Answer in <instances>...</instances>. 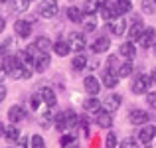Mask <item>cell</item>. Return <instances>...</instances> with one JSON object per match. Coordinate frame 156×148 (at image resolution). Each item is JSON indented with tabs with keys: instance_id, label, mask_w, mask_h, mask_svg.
Instances as JSON below:
<instances>
[{
	"instance_id": "1",
	"label": "cell",
	"mask_w": 156,
	"mask_h": 148,
	"mask_svg": "<svg viewBox=\"0 0 156 148\" xmlns=\"http://www.w3.org/2000/svg\"><path fill=\"white\" fill-rule=\"evenodd\" d=\"M150 85H152V79H150V75L138 73V75L133 79L130 91H133L134 95H146V93H148V89H150Z\"/></svg>"
},
{
	"instance_id": "2",
	"label": "cell",
	"mask_w": 156,
	"mask_h": 148,
	"mask_svg": "<svg viewBox=\"0 0 156 148\" xmlns=\"http://www.w3.org/2000/svg\"><path fill=\"white\" fill-rule=\"evenodd\" d=\"M57 12H59V4H57V0H42L38 6V14L42 16V18L50 20V18H55Z\"/></svg>"
},
{
	"instance_id": "3",
	"label": "cell",
	"mask_w": 156,
	"mask_h": 148,
	"mask_svg": "<svg viewBox=\"0 0 156 148\" xmlns=\"http://www.w3.org/2000/svg\"><path fill=\"white\" fill-rule=\"evenodd\" d=\"M99 14H101V18H103L105 22H113V20L121 18V16H119V10H117V4L111 2V0H105V2H101Z\"/></svg>"
},
{
	"instance_id": "4",
	"label": "cell",
	"mask_w": 156,
	"mask_h": 148,
	"mask_svg": "<svg viewBox=\"0 0 156 148\" xmlns=\"http://www.w3.org/2000/svg\"><path fill=\"white\" fill-rule=\"evenodd\" d=\"M150 113L148 111H142V109H133L129 113V122L130 125H134V126H144V125H148L150 122Z\"/></svg>"
},
{
	"instance_id": "5",
	"label": "cell",
	"mask_w": 156,
	"mask_h": 148,
	"mask_svg": "<svg viewBox=\"0 0 156 148\" xmlns=\"http://www.w3.org/2000/svg\"><path fill=\"white\" fill-rule=\"evenodd\" d=\"M101 87H103V83H101L95 75H87L83 79V89H85V93H87V95H91V97H97V95H99Z\"/></svg>"
},
{
	"instance_id": "6",
	"label": "cell",
	"mask_w": 156,
	"mask_h": 148,
	"mask_svg": "<svg viewBox=\"0 0 156 148\" xmlns=\"http://www.w3.org/2000/svg\"><path fill=\"white\" fill-rule=\"evenodd\" d=\"M69 46H71V51L81 53L85 48H87V40H85V34H79V32H71L67 38Z\"/></svg>"
},
{
	"instance_id": "7",
	"label": "cell",
	"mask_w": 156,
	"mask_h": 148,
	"mask_svg": "<svg viewBox=\"0 0 156 148\" xmlns=\"http://www.w3.org/2000/svg\"><path fill=\"white\" fill-rule=\"evenodd\" d=\"M32 22L30 20H16L14 22V32L20 40H28L32 36Z\"/></svg>"
},
{
	"instance_id": "8",
	"label": "cell",
	"mask_w": 156,
	"mask_h": 148,
	"mask_svg": "<svg viewBox=\"0 0 156 148\" xmlns=\"http://www.w3.org/2000/svg\"><path fill=\"white\" fill-rule=\"evenodd\" d=\"M156 138V126L154 125H144V126H140L138 129V134H136V140L138 142H142V144H146V142H152Z\"/></svg>"
},
{
	"instance_id": "9",
	"label": "cell",
	"mask_w": 156,
	"mask_h": 148,
	"mask_svg": "<svg viewBox=\"0 0 156 148\" xmlns=\"http://www.w3.org/2000/svg\"><path fill=\"white\" fill-rule=\"evenodd\" d=\"M101 103H103V109H105V111H109V113H115V111H119V107H121L122 97L119 95V93H111V95H107Z\"/></svg>"
},
{
	"instance_id": "10",
	"label": "cell",
	"mask_w": 156,
	"mask_h": 148,
	"mask_svg": "<svg viewBox=\"0 0 156 148\" xmlns=\"http://www.w3.org/2000/svg\"><path fill=\"white\" fill-rule=\"evenodd\" d=\"M154 42H156V30H154L152 26L144 28V32H142L140 40H138V46H140L142 49H146V48H152Z\"/></svg>"
},
{
	"instance_id": "11",
	"label": "cell",
	"mask_w": 156,
	"mask_h": 148,
	"mask_svg": "<svg viewBox=\"0 0 156 148\" xmlns=\"http://www.w3.org/2000/svg\"><path fill=\"white\" fill-rule=\"evenodd\" d=\"M95 122L99 129H111L113 126V113H109V111L101 109L95 113Z\"/></svg>"
},
{
	"instance_id": "12",
	"label": "cell",
	"mask_w": 156,
	"mask_h": 148,
	"mask_svg": "<svg viewBox=\"0 0 156 148\" xmlns=\"http://www.w3.org/2000/svg\"><path fill=\"white\" fill-rule=\"evenodd\" d=\"M40 95H42V101L48 109H53V107L57 105V95L51 87H42L40 89Z\"/></svg>"
},
{
	"instance_id": "13",
	"label": "cell",
	"mask_w": 156,
	"mask_h": 148,
	"mask_svg": "<svg viewBox=\"0 0 156 148\" xmlns=\"http://www.w3.org/2000/svg\"><path fill=\"white\" fill-rule=\"evenodd\" d=\"M24 118H26V111H24V107L12 105L10 109H8V121H10V125H18V122L24 121Z\"/></svg>"
},
{
	"instance_id": "14",
	"label": "cell",
	"mask_w": 156,
	"mask_h": 148,
	"mask_svg": "<svg viewBox=\"0 0 156 148\" xmlns=\"http://www.w3.org/2000/svg\"><path fill=\"white\" fill-rule=\"evenodd\" d=\"M107 30L109 32H113V36H122L126 32V20L122 18H117V20H113V22H109L107 24Z\"/></svg>"
},
{
	"instance_id": "15",
	"label": "cell",
	"mask_w": 156,
	"mask_h": 148,
	"mask_svg": "<svg viewBox=\"0 0 156 148\" xmlns=\"http://www.w3.org/2000/svg\"><path fill=\"white\" fill-rule=\"evenodd\" d=\"M111 49V38H107V36H101V38H97L95 42L91 44V51L93 53H105Z\"/></svg>"
},
{
	"instance_id": "16",
	"label": "cell",
	"mask_w": 156,
	"mask_h": 148,
	"mask_svg": "<svg viewBox=\"0 0 156 148\" xmlns=\"http://www.w3.org/2000/svg\"><path fill=\"white\" fill-rule=\"evenodd\" d=\"M32 46L36 48V51H38V53H48L53 48V42H51L50 38H46V36H38V38L34 40Z\"/></svg>"
},
{
	"instance_id": "17",
	"label": "cell",
	"mask_w": 156,
	"mask_h": 148,
	"mask_svg": "<svg viewBox=\"0 0 156 148\" xmlns=\"http://www.w3.org/2000/svg\"><path fill=\"white\" fill-rule=\"evenodd\" d=\"M119 55L125 57V59H134V55H136V48H134V42H122L121 46H119Z\"/></svg>"
},
{
	"instance_id": "18",
	"label": "cell",
	"mask_w": 156,
	"mask_h": 148,
	"mask_svg": "<svg viewBox=\"0 0 156 148\" xmlns=\"http://www.w3.org/2000/svg\"><path fill=\"white\" fill-rule=\"evenodd\" d=\"M53 53L59 57H67L69 53H71V46H69L67 40H57V42H53Z\"/></svg>"
},
{
	"instance_id": "19",
	"label": "cell",
	"mask_w": 156,
	"mask_h": 148,
	"mask_svg": "<svg viewBox=\"0 0 156 148\" xmlns=\"http://www.w3.org/2000/svg\"><path fill=\"white\" fill-rule=\"evenodd\" d=\"M51 65V57H50V53H40L38 57H36V63H34V69L38 73H44L48 67Z\"/></svg>"
},
{
	"instance_id": "20",
	"label": "cell",
	"mask_w": 156,
	"mask_h": 148,
	"mask_svg": "<svg viewBox=\"0 0 156 148\" xmlns=\"http://www.w3.org/2000/svg\"><path fill=\"white\" fill-rule=\"evenodd\" d=\"M142 32H144V26H142V22H133V26L129 28V42H134L138 44V40H140Z\"/></svg>"
},
{
	"instance_id": "21",
	"label": "cell",
	"mask_w": 156,
	"mask_h": 148,
	"mask_svg": "<svg viewBox=\"0 0 156 148\" xmlns=\"http://www.w3.org/2000/svg\"><path fill=\"white\" fill-rule=\"evenodd\" d=\"M101 107H103V103H101L97 97H91V95H89L83 101V109L87 111V113H91V115H95L97 111H101Z\"/></svg>"
},
{
	"instance_id": "22",
	"label": "cell",
	"mask_w": 156,
	"mask_h": 148,
	"mask_svg": "<svg viewBox=\"0 0 156 148\" xmlns=\"http://www.w3.org/2000/svg\"><path fill=\"white\" fill-rule=\"evenodd\" d=\"M10 77H12V79H30V77H32V67L20 63L18 67H16L14 71L10 73Z\"/></svg>"
},
{
	"instance_id": "23",
	"label": "cell",
	"mask_w": 156,
	"mask_h": 148,
	"mask_svg": "<svg viewBox=\"0 0 156 148\" xmlns=\"http://www.w3.org/2000/svg\"><path fill=\"white\" fill-rule=\"evenodd\" d=\"M99 8H101V0H85L81 10H83L85 16H95L99 12Z\"/></svg>"
},
{
	"instance_id": "24",
	"label": "cell",
	"mask_w": 156,
	"mask_h": 148,
	"mask_svg": "<svg viewBox=\"0 0 156 148\" xmlns=\"http://www.w3.org/2000/svg\"><path fill=\"white\" fill-rule=\"evenodd\" d=\"M65 14H67L69 22H75V24H81L85 20V14H83V10H81L79 6H69Z\"/></svg>"
},
{
	"instance_id": "25",
	"label": "cell",
	"mask_w": 156,
	"mask_h": 148,
	"mask_svg": "<svg viewBox=\"0 0 156 148\" xmlns=\"http://www.w3.org/2000/svg\"><path fill=\"white\" fill-rule=\"evenodd\" d=\"M87 57L83 55V53H77V55H73V59H71V69L73 71H83L85 67H87Z\"/></svg>"
},
{
	"instance_id": "26",
	"label": "cell",
	"mask_w": 156,
	"mask_h": 148,
	"mask_svg": "<svg viewBox=\"0 0 156 148\" xmlns=\"http://www.w3.org/2000/svg\"><path fill=\"white\" fill-rule=\"evenodd\" d=\"M63 113H65V126H67V130L75 129V126L79 125V115H77L75 111H71V109L63 111Z\"/></svg>"
},
{
	"instance_id": "27",
	"label": "cell",
	"mask_w": 156,
	"mask_h": 148,
	"mask_svg": "<svg viewBox=\"0 0 156 148\" xmlns=\"http://www.w3.org/2000/svg\"><path fill=\"white\" fill-rule=\"evenodd\" d=\"M119 79H121V77H119L117 73L107 71L105 75H103V81H101V83H103V87H107V89H115L119 85Z\"/></svg>"
},
{
	"instance_id": "28",
	"label": "cell",
	"mask_w": 156,
	"mask_h": 148,
	"mask_svg": "<svg viewBox=\"0 0 156 148\" xmlns=\"http://www.w3.org/2000/svg\"><path fill=\"white\" fill-rule=\"evenodd\" d=\"M133 71H134V65H133V61H130V59H126L125 63H121V67H119L117 75L121 77V79H126V77H130V75H133Z\"/></svg>"
},
{
	"instance_id": "29",
	"label": "cell",
	"mask_w": 156,
	"mask_h": 148,
	"mask_svg": "<svg viewBox=\"0 0 156 148\" xmlns=\"http://www.w3.org/2000/svg\"><path fill=\"white\" fill-rule=\"evenodd\" d=\"M20 129L16 125H10V126H6V132H4V138H6L8 142H18L20 140Z\"/></svg>"
},
{
	"instance_id": "30",
	"label": "cell",
	"mask_w": 156,
	"mask_h": 148,
	"mask_svg": "<svg viewBox=\"0 0 156 148\" xmlns=\"http://www.w3.org/2000/svg\"><path fill=\"white\" fill-rule=\"evenodd\" d=\"M117 10H119V16H125V14H129L130 10H133V2L130 0H117Z\"/></svg>"
},
{
	"instance_id": "31",
	"label": "cell",
	"mask_w": 156,
	"mask_h": 148,
	"mask_svg": "<svg viewBox=\"0 0 156 148\" xmlns=\"http://www.w3.org/2000/svg\"><path fill=\"white\" fill-rule=\"evenodd\" d=\"M81 26H83V32H85V34H89V32H95V30H97V20H95V16H89V18H85L83 22H81Z\"/></svg>"
},
{
	"instance_id": "32",
	"label": "cell",
	"mask_w": 156,
	"mask_h": 148,
	"mask_svg": "<svg viewBox=\"0 0 156 148\" xmlns=\"http://www.w3.org/2000/svg\"><path fill=\"white\" fill-rule=\"evenodd\" d=\"M53 126H55V129L59 130V132L67 130V126H65V113H63V111L55 115V118H53Z\"/></svg>"
},
{
	"instance_id": "33",
	"label": "cell",
	"mask_w": 156,
	"mask_h": 148,
	"mask_svg": "<svg viewBox=\"0 0 156 148\" xmlns=\"http://www.w3.org/2000/svg\"><path fill=\"white\" fill-rule=\"evenodd\" d=\"M30 148H46V140L42 134H32L30 138Z\"/></svg>"
},
{
	"instance_id": "34",
	"label": "cell",
	"mask_w": 156,
	"mask_h": 148,
	"mask_svg": "<svg viewBox=\"0 0 156 148\" xmlns=\"http://www.w3.org/2000/svg\"><path fill=\"white\" fill-rule=\"evenodd\" d=\"M119 59H117V55H109L107 57V71H111V73H117L119 71Z\"/></svg>"
},
{
	"instance_id": "35",
	"label": "cell",
	"mask_w": 156,
	"mask_h": 148,
	"mask_svg": "<svg viewBox=\"0 0 156 148\" xmlns=\"http://www.w3.org/2000/svg\"><path fill=\"white\" fill-rule=\"evenodd\" d=\"M73 142H77L73 134H61V136H59V146H61V148H67V146H71Z\"/></svg>"
},
{
	"instance_id": "36",
	"label": "cell",
	"mask_w": 156,
	"mask_h": 148,
	"mask_svg": "<svg viewBox=\"0 0 156 148\" xmlns=\"http://www.w3.org/2000/svg\"><path fill=\"white\" fill-rule=\"evenodd\" d=\"M119 146V140H117V134L115 132H109L105 138V148H117Z\"/></svg>"
},
{
	"instance_id": "37",
	"label": "cell",
	"mask_w": 156,
	"mask_h": 148,
	"mask_svg": "<svg viewBox=\"0 0 156 148\" xmlns=\"http://www.w3.org/2000/svg\"><path fill=\"white\" fill-rule=\"evenodd\" d=\"M42 103H44V101H42V95H40V93H34V95L30 97V107H32V111H38Z\"/></svg>"
},
{
	"instance_id": "38",
	"label": "cell",
	"mask_w": 156,
	"mask_h": 148,
	"mask_svg": "<svg viewBox=\"0 0 156 148\" xmlns=\"http://www.w3.org/2000/svg\"><path fill=\"white\" fill-rule=\"evenodd\" d=\"M119 148H140L138 146V142H136V138H133V136H129V138H125V140L119 144Z\"/></svg>"
},
{
	"instance_id": "39",
	"label": "cell",
	"mask_w": 156,
	"mask_h": 148,
	"mask_svg": "<svg viewBox=\"0 0 156 148\" xmlns=\"http://www.w3.org/2000/svg\"><path fill=\"white\" fill-rule=\"evenodd\" d=\"M152 4H154V0H142V12L144 14H154Z\"/></svg>"
},
{
	"instance_id": "40",
	"label": "cell",
	"mask_w": 156,
	"mask_h": 148,
	"mask_svg": "<svg viewBox=\"0 0 156 148\" xmlns=\"http://www.w3.org/2000/svg\"><path fill=\"white\" fill-rule=\"evenodd\" d=\"M146 103L150 109H156V91H148L146 93Z\"/></svg>"
},
{
	"instance_id": "41",
	"label": "cell",
	"mask_w": 156,
	"mask_h": 148,
	"mask_svg": "<svg viewBox=\"0 0 156 148\" xmlns=\"http://www.w3.org/2000/svg\"><path fill=\"white\" fill-rule=\"evenodd\" d=\"M79 125H81L83 134H85V136H89V121H87V117H79Z\"/></svg>"
},
{
	"instance_id": "42",
	"label": "cell",
	"mask_w": 156,
	"mask_h": 148,
	"mask_svg": "<svg viewBox=\"0 0 156 148\" xmlns=\"http://www.w3.org/2000/svg\"><path fill=\"white\" fill-rule=\"evenodd\" d=\"M30 146V138L28 136H20V140L16 142V148H28Z\"/></svg>"
},
{
	"instance_id": "43",
	"label": "cell",
	"mask_w": 156,
	"mask_h": 148,
	"mask_svg": "<svg viewBox=\"0 0 156 148\" xmlns=\"http://www.w3.org/2000/svg\"><path fill=\"white\" fill-rule=\"evenodd\" d=\"M6 95H8V89H6V87H4V85H2V83H0V103H2V101H4V99H6Z\"/></svg>"
},
{
	"instance_id": "44",
	"label": "cell",
	"mask_w": 156,
	"mask_h": 148,
	"mask_svg": "<svg viewBox=\"0 0 156 148\" xmlns=\"http://www.w3.org/2000/svg\"><path fill=\"white\" fill-rule=\"evenodd\" d=\"M32 2H34V0H22V4H20V10H26V8L30 6Z\"/></svg>"
},
{
	"instance_id": "45",
	"label": "cell",
	"mask_w": 156,
	"mask_h": 148,
	"mask_svg": "<svg viewBox=\"0 0 156 148\" xmlns=\"http://www.w3.org/2000/svg\"><path fill=\"white\" fill-rule=\"evenodd\" d=\"M4 28H6V20L0 16V32H4Z\"/></svg>"
},
{
	"instance_id": "46",
	"label": "cell",
	"mask_w": 156,
	"mask_h": 148,
	"mask_svg": "<svg viewBox=\"0 0 156 148\" xmlns=\"http://www.w3.org/2000/svg\"><path fill=\"white\" fill-rule=\"evenodd\" d=\"M150 79H152V83H156V67L150 71Z\"/></svg>"
},
{
	"instance_id": "47",
	"label": "cell",
	"mask_w": 156,
	"mask_h": 148,
	"mask_svg": "<svg viewBox=\"0 0 156 148\" xmlns=\"http://www.w3.org/2000/svg\"><path fill=\"white\" fill-rule=\"evenodd\" d=\"M4 132H6V126H4L2 122H0V136H4Z\"/></svg>"
},
{
	"instance_id": "48",
	"label": "cell",
	"mask_w": 156,
	"mask_h": 148,
	"mask_svg": "<svg viewBox=\"0 0 156 148\" xmlns=\"http://www.w3.org/2000/svg\"><path fill=\"white\" fill-rule=\"evenodd\" d=\"M67 148H81V146H79V142H73V144H71V146H67Z\"/></svg>"
},
{
	"instance_id": "49",
	"label": "cell",
	"mask_w": 156,
	"mask_h": 148,
	"mask_svg": "<svg viewBox=\"0 0 156 148\" xmlns=\"http://www.w3.org/2000/svg\"><path fill=\"white\" fill-rule=\"evenodd\" d=\"M140 148H152V144H150V142H146V144H142Z\"/></svg>"
},
{
	"instance_id": "50",
	"label": "cell",
	"mask_w": 156,
	"mask_h": 148,
	"mask_svg": "<svg viewBox=\"0 0 156 148\" xmlns=\"http://www.w3.org/2000/svg\"><path fill=\"white\" fill-rule=\"evenodd\" d=\"M0 2H2V4H8V2H12V0H0Z\"/></svg>"
},
{
	"instance_id": "51",
	"label": "cell",
	"mask_w": 156,
	"mask_h": 148,
	"mask_svg": "<svg viewBox=\"0 0 156 148\" xmlns=\"http://www.w3.org/2000/svg\"><path fill=\"white\" fill-rule=\"evenodd\" d=\"M152 49H154V53H156V42H154V46H152Z\"/></svg>"
},
{
	"instance_id": "52",
	"label": "cell",
	"mask_w": 156,
	"mask_h": 148,
	"mask_svg": "<svg viewBox=\"0 0 156 148\" xmlns=\"http://www.w3.org/2000/svg\"><path fill=\"white\" fill-rule=\"evenodd\" d=\"M6 148H12V146H6Z\"/></svg>"
},
{
	"instance_id": "53",
	"label": "cell",
	"mask_w": 156,
	"mask_h": 148,
	"mask_svg": "<svg viewBox=\"0 0 156 148\" xmlns=\"http://www.w3.org/2000/svg\"><path fill=\"white\" fill-rule=\"evenodd\" d=\"M154 4H156V0H154Z\"/></svg>"
}]
</instances>
